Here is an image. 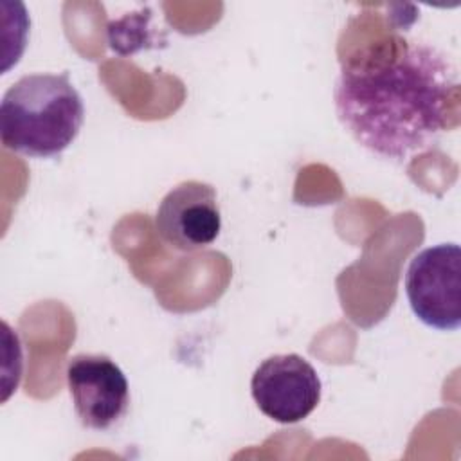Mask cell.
<instances>
[{"label": "cell", "mask_w": 461, "mask_h": 461, "mask_svg": "<svg viewBox=\"0 0 461 461\" xmlns=\"http://www.w3.org/2000/svg\"><path fill=\"white\" fill-rule=\"evenodd\" d=\"M457 90V68L445 52L394 36L348 58L333 95L339 121L362 148L403 160L447 130Z\"/></svg>", "instance_id": "1"}, {"label": "cell", "mask_w": 461, "mask_h": 461, "mask_svg": "<svg viewBox=\"0 0 461 461\" xmlns=\"http://www.w3.org/2000/svg\"><path fill=\"white\" fill-rule=\"evenodd\" d=\"M83 121L85 104L67 72L23 76L0 103L2 144L25 157H58L74 142Z\"/></svg>", "instance_id": "2"}, {"label": "cell", "mask_w": 461, "mask_h": 461, "mask_svg": "<svg viewBox=\"0 0 461 461\" xmlns=\"http://www.w3.org/2000/svg\"><path fill=\"white\" fill-rule=\"evenodd\" d=\"M405 294L414 315L441 331L461 324V249L439 243L418 252L405 274Z\"/></svg>", "instance_id": "3"}, {"label": "cell", "mask_w": 461, "mask_h": 461, "mask_svg": "<svg viewBox=\"0 0 461 461\" xmlns=\"http://www.w3.org/2000/svg\"><path fill=\"white\" fill-rule=\"evenodd\" d=\"M258 409L270 420L290 425L308 418L321 400V378L315 367L297 353L272 355L250 380Z\"/></svg>", "instance_id": "4"}, {"label": "cell", "mask_w": 461, "mask_h": 461, "mask_svg": "<svg viewBox=\"0 0 461 461\" xmlns=\"http://www.w3.org/2000/svg\"><path fill=\"white\" fill-rule=\"evenodd\" d=\"M67 384L83 427L108 430L126 416L130 407L128 380L110 357L74 355L67 364Z\"/></svg>", "instance_id": "5"}, {"label": "cell", "mask_w": 461, "mask_h": 461, "mask_svg": "<svg viewBox=\"0 0 461 461\" xmlns=\"http://www.w3.org/2000/svg\"><path fill=\"white\" fill-rule=\"evenodd\" d=\"M155 229L162 241L176 250L193 252L209 247L221 229L214 187L200 180L175 185L158 203Z\"/></svg>", "instance_id": "6"}]
</instances>
